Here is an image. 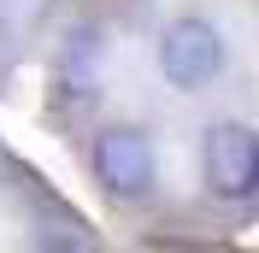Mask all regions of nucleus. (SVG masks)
<instances>
[{"instance_id": "obj_3", "label": "nucleus", "mask_w": 259, "mask_h": 253, "mask_svg": "<svg viewBox=\"0 0 259 253\" xmlns=\"http://www.w3.org/2000/svg\"><path fill=\"white\" fill-rule=\"evenodd\" d=\"M95 177H100V189L118 194V200L147 194V183H153V147H147V136L130 130V124L100 130L95 136Z\"/></svg>"}, {"instance_id": "obj_1", "label": "nucleus", "mask_w": 259, "mask_h": 253, "mask_svg": "<svg viewBox=\"0 0 259 253\" xmlns=\"http://www.w3.org/2000/svg\"><path fill=\"white\" fill-rule=\"evenodd\" d=\"M224 59H230V48H224V35H218V24H206V18H177L159 35V71L183 95L206 89L224 71Z\"/></svg>"}, {"instance_id": "obj_2", "label": "nucleus", "mask_w": 259, "mask_h": 253, "mask_svg": "<svg viewBox=\"0 0 259 253\" xmlns=\"http://www.w3.org/2000/svg\"><path fill=\"white\" fill-rule=\"evenodd\" d=\"M206 189L218 200H253L259 189V136L236 118L206 130Z\"/></svg>"}]
</instances>
